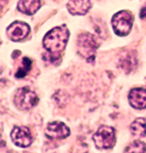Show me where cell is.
Masks as SVG:
<instances>
[{
    "instance_id": "6da1fadb",
    "label": "cell",
    "mask_w": 146,
    "mask_h": 153,
    "mask_svg": "<svg viewBox=\"0 0 146 153\" xmlns=\"http://www.w3.org/2000/svg\"><path fill=\"white\" fill-rule=\"evenodd\" d=\"M69 31L65 26L56 27L47 33L43 40V45L48 51L49 60L56 63V60L61 59V55L66 46Z\"/></svg>"
},
{
    "instance_id": "7a4b0ae2",
    "label": "cell",
    "mask_w": 146,
    "mask_h": 153,
    "mask_svg": "<svg viewBox=\"0 0 146 153\" xmlns=\"http://www.w3.org/2000/svg\"><path fill=\"white\" fill-rule=\"evenodd\" d=\"M98 43L96 39L91 33H81L77 38V51L78 54L85 59L87 62H93L96 56Z\"/></svg>"
},
{
    "instance_id": "3957f363",
    "label": "cell",
    "mask_w": 146,
    "mask_h": 153,
    "mask_svg": "<svg viewBox=\"0 0 146 153\" xmlns=\"http://www.w3.org/2000/svg\"><path fill=\"white\" fill-rule=\"evenodd\" d=\"M96 147L99 149H111L115 145V130L111 126L103 125L93 136Z\"/></svg>"
},
{
    "instance_id": "277c9868",
    "label": "cell",
    "mask_w": 146,
    "mask_h": 153,
    "mask_svg": "<svg viewBox=\"0 0 146 153\" xmlns=\"http://www.w3.org/2000/svg\"><path fill=\"white\" fill-rule=\"evenodd\" d=\"M133 15L129 11H120L112 18V26L117 36H127L131 30Z\"/></svg>"
},
{
    "instance_id": "5b68a950",
    "label": "cell",
    "mask_w": 146,
    "mask_h": 153,
    "mask_svg": "<svg viewBox=\"0 0 146 153\" xmlns=\"http://www.w3.org/2000/svg\"><path fill=\"white\" fill-rule=\"evenodd\" d=\"M14 103L19 109L29 110L39 103V97L30 88L23 87L16 91Z\"/></svg>"
},
{
    "instance_id": "8992f818",
    "label": "cell",
    "mask_w": 146,
    "mask_h": 153,
    "mask_svg": "<svg viewBox=\"0 0 146 153\" xmlns=\"http://www.w3.org/2000/svg\"><path fill=\"white\" fill-rule=\"evenodd\" d=\"M11 138L18 147L27 148L32 143V136L29 128L25 126H15L11 133Z\"/></svg>"
},
{
    "instance_id": "52a82bcc",
    "label": "cell",
    "mask_w": 146,
    "mask_h": 153,
    "mask_svg": "<svg viewBox=\"0 0 146 153\" xmlns=\"http://www.w3.org/2000/svg\"><path fill=\"white\" fill-rule=\"evenodd\" d=\"M30 32V27L23 22H15L11 24L7 29V34L12 41H21L26 38Z\"/></svg>"
},
{
    "instance_id": "ba28073f",
    "label": "cell",
    "mask_w": 146,
    "mask_h": 153,
    "mask_svg": "<svg viewBox=\"0 0 146 153\" xmlns=\"http://www.w3.org/2000/svg\"><path fill=\"white\" fill-rule=\"evenodd\" d=\"M45 134L50 139H63L69 135V128L64 123L56 121L47 125Z\"/></svg>"
},
{
    "instance_id": "9c48e42d",
    "label": "cell",
    "mask_w": 146,
    "mask_h": 153,
    "mask_svg": "<svg viewBox=\"0 0 146 153\" xmlns=\"http://www.w3.org/2000/svg\"><path fill=\"white\" fill-rule=\"evenodd\" d=\"M129 103L136 109L146 108V90L143 88H134L129 92Z\"/></svg>"
},
{
    "instance_id": "30bf717a",
    "label": "cell",
    "mask_w": 146,
    "mask_h": 153,
    "mask_svg": "<svg viewBox=\"0 0 146 153\" xmlns=\"http://www.w3.org/2000/svg\"><path fill=\"white\" fill-rule=\"evenodd\" d=\"M90 8V0H69L67 3L68 12L73 15H84Z\"/></svg>"
},
{
    "instance_id": "8fae6325",
    "label": "cell",
    "mask_w": 146,
    "mask_h": 153,
    "mask_svg": "<svg viewBox=\"0 0 146 153\" xmlns=\"http://www.w3.org/2000/svg\"><path fill=\"white\" fill-rule=\"evenodd\" d=\"M136 63H138V58H136V53H133V51L125 53L120 59V66L126 73H129L132 70H134Z\"/></svg>"
},
{
    "instance_id": "7c38bea8",
    "label": "cell",
    "mask_w": 146,
    "mask_h": 153,
    "mask_svg": "<svg viewBox=\"0 0 146 153\" xmlns=\"http://www.w3.org/2000/svg\"><path fill=\"white\" fill-rule=\"evenodd\" d=\"M41 7V0H19L18 10L27 15H32Z\"/></svg>"
},
{
    "instance_id": "4fadbf2b",
    "label": "cell",
    "mask_w": 146,
    "mask_h": 153,
    "mask_svg": "<svg viewBox=\"0 0 146 153\" xmlns=\"http://www.w3.org/2000/svg\"><path fill=\"white\" fill-rule=\"evenodd\" d=\"M131 134L136 137H145L146 136V121L143 118H138L130 125Z\"/></svg>"
},
{
    "instance_id": "5bb4252c",
    "label": "cell",
    "mask_w": 146,
    "mask_h": 153,
    "mask_svg": "<svg viewBox=\"0 0 146 153\" xmlns=\"http://www.w3.org/2000/svg\"><path fill=\"white\" fill-rule=\"evenodd\" d=\"M31 65H32V61H31V59L25 57V58L23 59V65H21V68L18 69V71L16 72L15 76L17 77V78H23V77L26 76L29 72H30Z\"/></svg>"
},
{
    "instance_id": "9a60e30c",
    "label": "cell",
    "mask_w": 146,
    "mask_h": 153,
    "mask_svg": "<svg viewBox=\"0 0 146 153\" xmlns=\"http://www.w3.org/2000/svg\"><path fill=\"white\" fill-rule=\"evenodd\" d=\"M126 152H136V153H141V152H146V146L144 143L140 140L133 141L131 145H129L127 148L125 149Z\"/></svg>"
},
{
    "instance_id": "2e32d148",
    "label": "cell",
    "mask_w": 146,
    "mask_h": 153,
    "mask_svg": "<svg viewBox=\"0 0 146 153\" xmlns=\"http://www.w3.org/2000/svg\"><path fill=\"white\" fill-rule=\"evenodd\" d=\"M140 16H141V18H146V5L142 8L141 12H140Z\"/></svg>"
}]
</instances>
